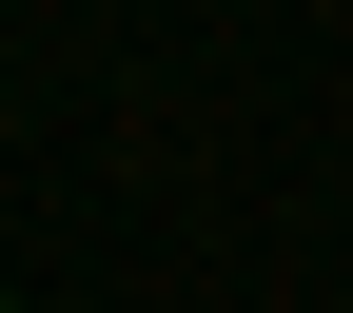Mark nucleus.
<instances>
[{"instance_id":"nucleus-1","label":"nucleus","mask_w":353,"mask_h":313,"mask_svg":"<svg viewBox=\"0 0 353 313\" xmlns=\"http://www.w3.org/2000/svg\"><path fill=\"white\" fill-rule=\"evenodd\" d=\"M0 313H20V294H0Z\"/></svg>"}]
</instances>
